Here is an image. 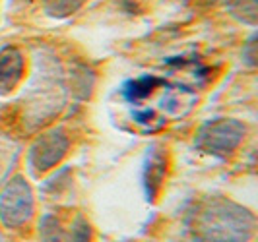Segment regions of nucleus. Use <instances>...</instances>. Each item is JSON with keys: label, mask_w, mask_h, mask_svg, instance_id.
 I'll list each match as a JSON object with an SVG mask.
<instances>
[{"label": "nucleus", "mask_w": 258, "mask_h": 242, "mask_svg": "<svg viewBox=\"0 0 258 242\" xmlns=\"http://www.w3.org/2000/svg\"><path fill=\"white\" fill-rule=\"evenodd\" d=\"M254 219L245 209L223 202L202 215L200 230L208 242H246L252 234Z\"/></svg>", "instance_id": "nucleus-1"}, {"label": "nucleus", "mask_w": 258, "mask_h": 242, "mask_svg": "<svg viewBox=\"0 0 258 242\" xmlns=\"http://www.w3.org/2000/svg\"><path fill=\"white\" fill-rule=\"evenodd\" d=\"M35 209L31 188L22 177H16L0 194V221L6 227H20L27 223Z\"/></svg>", "instance_id": "nucleus-2"}, {"label": "nucleus", "mask_w": 258, "mask_h": 242, "mask_svg": "<svg viewBox=\"0 0 258 242\" xmlns=\"http://www.w3.org/2000/svg\"><path fill=\"white\" fill-rule=\"evenodd\" d=\"M245 128L235 120H218L210 122L198 134V145L208 153H216L220 157H227L243 140Z\"/></svg>", "instance_id": "nucleus-3"}, {"label": "nucleus", "mask_w": 258, "mask_h": 242, "mask_svg": "<svg viewBox=\"0 0 258 242\" xmlns=\"http://www.w3.org/2000/svg\"><path fill=\"white\" fill-rule=\"evenodd\" d=\"M66 149H68V138L62 132H51L43 138H39V141L31 147V167L37 173H45L51 167H54L62 157H64Z\"/></svg>", "instance_id": "nucleus-4"}, {"label": "nucleus", "mask_w": 258, "mask_h": 242, "mask_svg": "<svg viewBox=\"0 0 258 242\" xmlns=\"http://www.w3.org/2000/svg\"><path fill=\"white\" fill-rule=\"evenodd\" d=\"M24 74V56L16 47L0 51V93L12 91Z\"/></svg>", "instance_id": "nucleus-5"}, {"label": "nucleus", "mask_w": 258, "mask_h": 242, "mask_svg": "<svg viewBox=\"0 0 258 242\" xmlns=\"http://www.w3.org/2000/svg\"><path fill=\"white\" fill-rule=\"evenodd\" d=\"M84 0H47L45 2V10L52 18H66L72 16L82 8Z\"/></svg>", "instance_id": "nucleus-6"}]
</instances>
